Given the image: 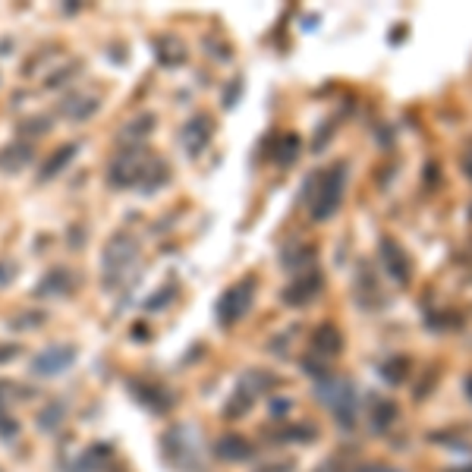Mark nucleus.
I'll use <instances>...</instances> for the list:
<instances>
[{"label": "nucleus", "mask_w": 472, "mask_h": 472, "mask_svg": "<svg viewBox=\"0 0 472 472\" xmlns=\"http://www.w3.org/2000/svg\"><path fill=\"white\" fill-rule=\"evenodd\" d=\"M343 189H347V164H334L328 170L315 173L306 186V201L309 211H312L315 221H328L330 214L340 208L343 201Z\"/></svg>", "instance_id": "obj_1"}, {"label": "nucleus", "mask_w": 472, "mask_h": 472, "mask_svg": "<svg viewBox=\"0 0 472 472\" xmlns=\"http://www.w3.org/2000/svg\"><path fill=\"white\" fill-rule=\"evenodd\" d=\"M318 397L330 406V413H334V419L340 425L356 422V390H353L349 381H340V378H321Z\"/></svg>", "instance_id": "obj_2"}, {"label": "nucleus", "mask_w": 472, "mask_h": 472, "mask_svg": "<svg viewBox=\"0 0 472 472\" xmlns=\"http://www.w3.org/2000/svg\"><path fill=\"white\" fill-rule=\"evenodd\" d=\"M136 252H139L136 240L126 236V233H117L111 242H107L104 261H101V265H104V274H107V283H117L120 274H126V265L136 261Z\"/></svg>", "instance_id": "obj_3"}, {"label": "nucleus", "mask_w": 472, "mask_h": 472, "mask_svg": "<svg viewBox=\"0 0 472 472\" xmlns=\"http://www.w3.org/2000/svg\"><path fill=\"white\" fill-rule=\"evenodd\" d=\"M252 299H255V280L252 278H242L240 283H233V287L221 296V309H218L221 321H224V325H236V321L249 312Z\"/></svg>", "instance_id": "obj_4"}, {"label": "nucleus", "mask_w": 472, "mask_h": 472, "mask_svg": "<svg viewBox=\"0 0 472 472\" xmlns=\"http://www.w3.org/2000/svg\"><path fill=\"white\" fill-rule=\"evenodd\" d=\"M378 255H381V265L387 268L390 280L403 283L406 287L409 278H413V265H409V255L394 236H381V246H378Z\"/></svg>", "instance_id": "obj_5"}, {"label": "nucleus", "mask_w": 472, "mask_h": 472, "mask_svg": "<svg viewBox=\"0 0 472 472\" xmlns=\"http://www.w3.org/2000/svg\"><path fill=\"white\" fill-rule=\"evenodd\" d=\"M73 356H76L73 347H51V349H44L42 356H35L32 368H35L38 375H57V372H63L66 366H73Z\"/></svg>", "instance_id": "obj_6"}, {"label": "nucleus", "mask_w": 472, "mask_h": 472, "mask_svg": "<svg viewBox=\"0 0 472 472\" xmlns=\"http://www.w3.org/2000/svg\"><path fill=\"white\" fill-rule=\"evenodd\" d=\"M321 290V274H306V278H296L283 290V302L287 306H306L309 299H315Z\"/></svg>", "instance_id": "obj_7"}, {"label": "nucleus", "mask_w": 472, "mask_h": 472, "mask_svg": "<svg viewBox=\"0 0 472 472\" xmlns=\"http://www.w3.org/2000/svg\"><path fill=\"white\" fill-rule=\"evenodd\" d=\"M180 139H183L189 154H199L201 148L208 145V139H211V120H208V117L189 120V123L183 126V132H180Z\"/></svg>", "instance_id": "obj_8"}, {"label": "nucleus", "mask_w": 472, "mask_h": 472, "mask_svg": "<svg viewBox=\"0 0 472 472\" xmlns=\"http://www.w3.org/2000/svg\"><path fill=\"white\" fill-rule=\"evenodd\" d=\"M343 347L340 334H337V328H318V334H315V353L321 356V359H330V356H337Z\"/></svg>", "instance_id": "obj_9"}, {"label": "nucleus", "mask_w": 472, "mask_h": 472, "mask_svg": "<svg viewBox=\"0 0 472 472\" xmlns=\"http://www.w3.org/2000/svg\"><path fill=\"white\" fill-rule=\"evenodd\" d=\"M218 454L224 457V460H246V457H252V447H249L246 437L227 435V437L218 441Z\"/></svg>", "instance_id": "obj_10"}, {"label": "nucleus", "mask_w": 472, "mask_h": 472, "mask_svg": "<svg viewBox=\"0 0 472 472\" xmlns=\"http://www.w3.org/2000/svg\"><path fill=\"white\" fill-rule=\"evenodd\" d=\"M378 372L384 375V381L387 384H400L403 378L409 372V359L406 356H390V359H384L381 366H378Z\"/></svg>", "instance_id": "obj_11"}, {"label": "nucleus", "mask_w": 472, "mask_h": 472, "mask_svg": "<svg viewBox=\"0 0 472 472\" xmlns=\"http://www.w3.org/2000/svg\"><path fill=\"white\" fill-rule=\"evenodd\" d=\"M397 419V406L390 400H381V403H375V413H372V422H375V428L378 431H384L390 422Z\"/></svg>", "instance_id": "obj_12"}, {"label": "nucleus", "mask_w": 472, "mask_h": 472, "mask_svg": "<svg viewBox=\"0 0 472 472\" xmlns=\"http://www.w3.org/2000/svg\"><path fill=\"white\" fill-rule=\"evenodd\" d=\"M73 151H76V148H73V145H63V148H60V151H57V158H54V161H47V164H44V170H42V180L54 177V173H57L63 164H70Z\"/></svg>", "instance_id": "obj_13"}, {"label": "nucleus", "mask_w": 472, "mask_h": 472, "mask_svg": "<svg viewBox=\"0 0 472 472\" xmlns=\"http://www.w3.org/2000/svg\"><path fill=\"white\" fill-rule=\"evenodd\" d=\"M463 170H466V177L472 180V151L466 154V158H463Z\"/></svg>", "instance_id": "obj_14"}, {"label": "nucleus", "mask_w": 472, "mask_h": 472, "mask_svg": "<svg viewBox=\"0 0 472 472\" xmlns=\"http://www.w3.org/2000/svg\"><path fill=\"white\" fill-rule=\"evenodd\" d=\"M293 466H290V463H283V466H268V469H261V472H290Z\"/></svg>", "instance_id": "obj_15"}, {"label": "nucleus", "mask_w": 472, "mask_h": 472, "mask_svg": "<svg viewBox=\"0 0 472 472\" xmlns=\"http://www.w3.org/2000/svg\"><path fill=\"white\" fill-rule=\"evenodd\" d=\"M362 472H397V469H390V466H368V469H362Z\"/></svg>", "instance_id": "obj_16"}, {"label": "nucleus", "mask_w": 472, "mask_h": 472, "mask_svg": "<svg viewBox=\"0 0 472 472\" xmlns=\"http://www.w3.org/2000/svg\"><path fill=\"white\" fill-rule=\"evenodd\" d=\"M466 394H469V400H472V378L466 381Z\"/></svg>", "instance_id": "obj_17"}, {"label": "nucleus", "mask_w": 472, "mask_h": 472, "mask_svg": "<svg viewBox=\"0 0 472 472\" xmlns=\"http://www.w3.org/2000/svg\"><path fill=\"white\" fill-rule=\"evenodd\" d=\"M454 472H472V466H466V469H454Z\"/></svg>", "instance_id": "obj_18"}]
</instances>
